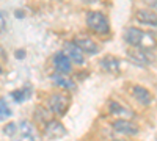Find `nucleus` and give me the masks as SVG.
Wrapping results in <instances>:
<instances>
[{"instance_id": "9d476101", "label": "nucleus", "mask_w": 157, "mask_h": 141, "mask_svg": "<svg viewBox=\"0 0 157 141\" xmlns=\"http://www.w3.org/2000/svg\"><path fill=\"white\" fill-rule=\"evenodd\" d=\"M54 66H55L57 74H61V75H68L72 71V63H71V60L66 55H64V52L55 54V57H54Z\"/></svg>"}, {"instance_id": "ddd939ff", "label": "nucleus", "mask_w": 157, "mask_h": 141, "mask_svg": "<svg viewBox=\"0 0 157 141\" xmlns=\"http://www.w3.org/2000/svg\"><path fill=\"white\" fill-rule=\"evenodd\" d=\"M35 119L38 121V122H41V124H47V122H50L52 119H50V110L49 108H44V107H36V110H35Z\"/></svg>"}, {"instance_id": "f03ea898", "label": "nucleus", "mask_w": 157, "mask_h": 141, "mask_svg": "<svg viewBox=\"0 0 157 141\" xmlns=\"http://www.w3.org/2000/svg\"><path fill=\"white\" fill-rule=\"evenodd\" d=\"M86 27L98 35H107L110 32V24L107 16L101 11H90L86 14Z\"/></svg>"}, {"instance_id": "6ab92c4d", "label": "nucleus", "mask_w": 157, "mask_h": 141, "mask_svg": "<svg viewBox=\"0 0 157 141\" xmlns=\"http://www.w3.org/2000/svg\"><path fill=\"white\" fill-rule=\"evenodd\" d=\"M145 2H146V5H148L149 9H152V11L157 13V0H145Z\"/></svg>"}, {"instance_id": "aec40b11", "label": "nucleus", "mask_w": 157, "mask_h": 141, "mask_svg": "<svg viewBox=\"0 0 157 141\" xmlns=\"http://www.w3.org/2000/svg\"><path fill=\"white\" fill-rule=\"evenodd\" d=\"M19 141H36L35 135H22V138Z\"/></svg>"}, {"instance_id": "2eb2a0df", "label": "nucleus", "mask_w": 157, "mask_h": 141, "mask_svg": "<svg viewBox=\"0 0 157 141\" xmlns=\"http://www.w3.org/2000/svg\"><path fill=\"white\" fill-rule=\"evenodd\" d=\"M110 113L112 114H129V116H132V113H129L127 108L120 105L118 102H112L110 104Z\"/></svg>"}, {"instance_id": "4be33fe9", "label": "nucleus", "mask_w": 157, "mask_h": 141, "mask_svg": "<svg viewBox=\"0 0 157 141\" xmlns=\"http://www.w3.org/2000/svg\"><path fill=\"white\" fill-rule=\"evenodd\" d=\"M113 141H124V139H113Z\"/></svg>"}, {"instance_id": "f8f14e48", "label": "nucleus", "mask_w": 157, "mask_h": 141, "mask_svg": "<svg viewBox=\"0 0 157 141\" xmlns=\"http://www.w3.org/2000/svg\"><path fill=\"white\" fill-rule=\"evenodd\" d=\"M101 68H102L104 71L110 72V74H116V72H120L121 63H120V60H118L116 57L107 55V57H104V58L101 60Z\"/></svg>"}, {"instance_id": "20e7f679", "label": "nucleus", "mask_w": 157, "mask_h": 141, "mask_svg": "<svg viewBox=\"0 0 157 141\" xmlns=\"http://www.w3.org/2000/svg\"><path fill=\"white\" fill-rule=\"evenodd\" d=\"M127 58L135 63L137 66H149L154 63V55L146 49H140V47H129L126 50Z\"/></svg>"}, {"instance_id": "dca6fc26", "label": "nucleus", "mask_w": 157, "mask_h": 141, "mask_svg": "<svg viewBox=\"0 0 157 141\" xmlns=\"http://www.w3.org/2000/svg\"><path fill=\"white\" fill-rule=\"evenodd\" d=\"M11 116V110L6 104V100L5 99H0V121H3L6 118Z\"/></svg>"}, {"instance_id": "39448f33", "label": "nucleus", "mask_w": 157, "mask_h": 141, "mask_svg": "<svg viewBox=\"0 0 157 141\" xmlns=\"http://www.w3.org/2000/svg\"><path fill=\"white\" fill-rule=\"evenodd\" d=\"M112 129L120 133V135H124V136H135L138 135L140 129L135 122H132L129 118H120V119H115L112 122Z\"/></svg>"}, {"instance_id": "4468645a", "label": "nucleus", "mask_w": 157, "mask_h": 141, "mask_svg": "<svg viewBox=\"0 0 157 141\" xmlns=\"http://www.w3.org/2000/svg\"><path fill=\"white\" fill-rule=\"evenodd\" d=\"M54 80H55V85H57V86H60V88H63V89H71V88H74L72 80H69L66 75L58 74V75H55V77H54Z\"/></svg>"}, {"instance_id": "f3484780", "label": "nucleus", "mask_w": 157, "mask_h": 141, "mask_svg": "<svg viewBox=\"0 0 157 141\" xmlns=\"http://www.w3.org/2000/svg\"><path fill=\"white\" fill-rule=\"evenodd\" d=\"M17 129L21 130L22 135H35V129H33V125H32L29 121H22V122L17 125Z\"/></svg>"}, {"instance_id": "6e6552de", "label": "nucleus", "mask_w": 157, "mask_h": 141, "mask_svg": "<svg viewBox=\"0 0 157 141\" xmlns=\"http://www.w3.org/2000/svg\"><path fill=\"white\" fill-rule=\"evenodd\" d=\"M132 96H134V99L138 102V104L143 105V107H149L152 104V100H154L151 91L148 88L141 86V85H134L132 86Z\"/></svg>"}, {"instance_id": "423d86ee", "label": "nucleus", "mask_w": 157, "mask_h": 141, "mask_svg": "<svg viewBox=\"0 0 157 141\" xmlns=\"http://www.w3.org/2000/svg\"><path fill=\"white\" fill-rule=\"evenodd\" d=\"M78 49L82 50L85 55H98L99 54V46L94 39H91L88 36H75L74 41H72Z\"/></svg>"}, {"instance_id": "a211bd4d", "label": "nucleus", "mask_w": 157, "mask_h": 141, "mask_svg": "<svg viewBox=\"0 0 157 141\" xmlns=\"http://www.w3.org/2000/svg\"><path fill=\"white\" fill-rule=\"evenodd\" d=\"M16 132H17V125L14 122H8L3 125V135L13 136V135H16Z\"/></svg>"}, {"instance_id": "7ed1b4c3", "label": "nucleus", "mask_w": 157, "mask_h": 141, "mask_svg": "<svg viewBox=\"0 0 157 141\" xmlns=\"http://www.w3.org/2000/svg\"><path fill=\"white\" fill-rule=\"evenodd\" d=\"M69 104H71V100L66 94H63V93H55V94H52L47 100V105H49V110L52 114H55V116H63L64 113L68 111L69 108Z\"/></svg>"}, {"instance_id": "0eeeda50", "label": "nucleus", "mask_w": 157, "mask_h": 141, "mask_svg": "<svg viewBox=\"0 0 157 141\" xmlns=\"http://www.w3.org/2000/svg\"><path fill=\"white\" fill-rule=\"evenodd\" d=\"M135 20L141 25L155 28L157 27V13L149 9V8H141L135 13Z\"/></svg>"}, {"instance_id": "9b49d317", "label": "nucleus", "mask_w": 157, "mask_h": 141, "mask_svg": "<svg viewBox=\"0 0 157 141\" xmlns=\"http://www.w3.org/2000/svg\"><path fill=\"white\" fill-rule=\"evenodd\" d=\"M63 52H64V55L71 60L72 65H83V63H85V54L74 43H68L66 46H64Z\"/></svg>"}, {"instance_id": "412c9836", "label": "nucleus", "mask_w": 157, "mask_h": 141, "mask_svg": "<svg viewBox=\"0 0 157 141\" xmlns=\"http://www.w3.org/2000/svg\"><path fill=\"white\" fill-rule=\"evenodd\" d=\"M16 55H17V58H21V57H24V52H22V50H19V52H16Z\"/></svg>"}, {"instance_id": "5701e85b", "label": "nucleus", "mask_w": 157, "mask_h": 141, "mask_svg": "<svg viewBox=\"0 0 157 141\" xmlns=\"http://www.w3.org/2000/svg\"><path fill=\"white\" fill-rule=\"evenodd\" d=\"M0 74H2V66H0Z\"/></svg>"}, {"instance_id": "f257e3e1", "label": "nucleus", "mask_w": 157, "mask_h": 141, "mask_svg": "<svg viewBox=\"0 0 157 141\" xmlns=\"http://www.w3.org/2000/svg\"><path fill=\"white\" fill-rule=\"evenodd\" d=\"M123 38H124V41L129 47H140V49L149 50V47L146 44V39H149L151 35H148L146 32H143L138 27H127L124 30Z\"/></svg>"}, {"instance_id": "1a4fd4ad", "label": "nucleus", "mask_w": 157, "mask_h": 141, "mask_svg": "<svg viewBox=\"0 0 157 141\" xmlns=\"http://www.w3.org/2000/svg\"><path fill=\"white\" fill-rule=\"evenodd\" d=\"M64 135H66V129H64V125L58 121H50L44 127V136L47 139H60Z\"/></svg>"}]
</instances>
